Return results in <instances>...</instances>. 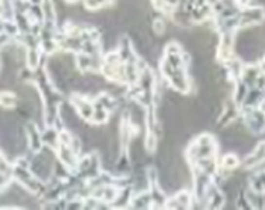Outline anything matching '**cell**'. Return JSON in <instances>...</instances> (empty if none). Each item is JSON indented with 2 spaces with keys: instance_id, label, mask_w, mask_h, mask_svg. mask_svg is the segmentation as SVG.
<instances>
[{
  "instance_id": "cell-1",
  "label": "cell",
  "mask_w": 265,
  "mask_h": 210,
  "mask_svg": "<svg viewBox=\"0 0 265 210\" xmlns=\"http://www.w3.org/2000/svg\"><path fill=\"white\" fill-rule=\"evenodd\" d=\"M39 64V51L34 47H29L28 51V65L31 68H35L36 65Z\"/></svg>"
},
{
  "instance_id": "cell-2",
  "label": "cell",
  "mask_w": 265,
  "mask_h": 210,
  "mask_svg": "<svg viewBox=\"0 0 265 210\" xmlns=\"http://www.w3.org/2000/svg\"><path fill=\"white\" fill-rule=\"evenodd\" d=\"M153 29H155V32H156L158 35H162V33L165 32V23H164V20L156 18V20L153 21Z\"/></svg>"
},
{
  "instance_id": "cell-3",
  "label": "cell",
  "mask_w": 265,
  "mask_h": 210,
  "mask_svg": "<svg viewBox=\"0 0 265 210\" xmlns=\"http://www.w3.org/2000/svg\"><path fill=\"white\" fill-rule=\"evenodd\" d=\"M224 163H226V166H233V165H236V157L235 156H226L224 157Z\"/></svg>"
}]
</instances>
